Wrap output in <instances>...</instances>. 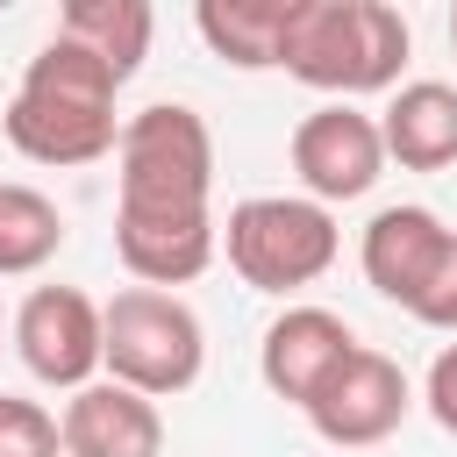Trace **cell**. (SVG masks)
Instances as JSON below:
<instances>
[{"label":"cell","instance_id":"1","mask_svg":"<svg viewBox=\"0 0 457 457\" xmlns=\"http://www.w3.org/2000/svg\"><path fill=\"white\" fill-rule=\"evenodd\" d=\"M114 250L136 286H186L214 264V136L186 100H150L114 143Z\"/></svg>","mask_w":457,"mask_h":457},{"label":"cell","instance_id":"2","mask_svg":"<svg viewBox=\"0 0 457 457\" xmlns=\"http://www.w3.org/2000/svg\"><path fill=\"white\" fill-rule=\"evenodd\" d=\"M114 93H121V79L93 50L50 36L29 57V71H21V86H14V100L0 114L7 121V143L29 164H100L121 143Z\"/></svg>","mask_w":457,"mask_h":457},{"label":"cell","instance_id":"3","mask_svg":"<svg viewBox=\"0 0 457 457\" xmlns=\"http://www.w3.org/2000/svg\"><path fill=\"white\" fill-rule=\"evenodd\" d=\"M407 21L386 0H300L293 29H286V57L278 71H293L314 93L357 100V93H386L400 86L407 64Z\"/></svg>","mask_w":457,"mask_h":457},{"label":"cell","instance_id":"4","mask_svg":"<svg viewBox=\"0 0 457 457\" xmlns=\"http://www.w3.org/2000/svg\"><path fill=\"white\" fill-rule=\"evenodd\" d=\"M200 364H207V336L179 293L121 286L100 307V371L114 386H129L143 400H171L200 378Z\"/></svg>","mask_w":457,"mask_h":457},{"label":"cell","instance_id":"5","mask_svg":"<svg viewBox=\"0 0 457 457\" xmlns=\"http://www.w3.org/2000/svg\"><path fill=\"white\" fill-rule=\"evenodd\" d=\"M221 250H228V271L250 293H300V286H314L336 264L343 236H336V214L321 200H307V193H257V200L228 207Z\"/></svg>","mask_w":457,"mask_h":457},{"label":"cell","instance_id":"6","mask_svg":"<svg viewBox=\"0 0 457 457\" xmlns=\"http://www.w3.org/2000/svg\"><path fill=\"white\" fill-rule=\"evenodd\" d=\"M407 407H414L407 371H400L386 350L357 343L300 414L314 421V436H321V443H336V450H371V443H386V436L407 421Z\"/></svg>","mask_w":457,"mask_h":457},{"label":"cell","instance_id":"7","mask_svg":"<svg viewBox=\"0 0 457 457\" xmlns=\"http://www.w3.org/2000/svg\"><path fill=\"white\" fill-rule=\"evenodd\" d=\"M293 171L307 186V200L336 207V200H364L386 171V143H378V114L328 100L314 114H300L293 129Z\"/></svg>","mask_w":457,"mask_h":457},{"label":"cell","instance_id":"8","mask_svg":"<svg viewBox=\"0 0 457 457\" xmlns=\"http://www.w3.org/2000/svg\"><path fill=\"white\" fill-rule=\"evenodd\" d=\"M14 350L43 386L79 393L100 371V307L79 286H36L14 314Z\"/></svg>","mask_w":457,"mask_h":457},{"label":"cell","instance_id":"9","mask_svg":"<svg viewBox=\"0 0 457 457\" xmlns=\"http://www.w3.org/2000/svg\"><path fill=\"white\" fill-rule=\"evenodd\" d=\"M350 350H357V336H350L343 314H328V307H286V314L264 328V343H257V371H264V386H271L278 400L307 407Z\"/></svg>","mask_w":457,"mask_h":457},{"label":"cell","instance_id":"10","mask_svg":"<svg viewBox=\"0 0 457 457\" xmlns=\"http://www.w3.org/2000/svg\"><path fill=\"white\" fill-rule=\"evenodd\" d=\"M57 436H64V457H164V414L157 400L114 386V378H93L64 400L57 414Z\"/></svg>","mask_w":457,"mask_h":457},{"label":"cell","instance_id":"11","mask_svg":"<svg viewBox=\"0 0 457 457\" xmlns=\"http://www.w3.org/2000/svg\"><path fill=\"white\" fill-rule=\"evenodd\" d=\"M378 143H386V164H400V171L457 164V86H443V79L400 86L378 114Z\"/></svg>","mask_w":457,"mask_h":457},{"label":"cell","instance_id":"12","mask_svg":"<svg viewBox=\"0 0 457 457\" xmlns=\"http://www.w3.org/2000/svg\"><path fill=\"white\" fill-rule=\"evenodd\" d=\"M443 214H428V207H378L371 214V228H364V243H357V264H364V278H371V293H386L393 307H407V293H414V278L428 271V257L443 250Z\"/></svg>","mask_w":457,"mask_h":457},{"label":"cell","instance_id":"13","mask_svg":"<svg viewBox=\"0 0 457 457\" xmlns=\"http://www.w3.org/2000/svg\"><path fill=\"white\" fill-rule=\"evenodd\" d=\"M293 7L300 0H200L193 7V29L200 43L236 64V71H271L286 57V29H293Z\"/></svg>","mask_w":457,"mask_h":457},{"label":"cell","instance_id":"14","mask_svg":"<svg viewBox=\"0 0 457 457\" xmlns=\"http://www.w3.org/2000/svg\"><path fill=\"white\" fill-rule=\"evenodd\" d=\"M57 36L79 43V50H93V57L129 86V79L143 71V57H150L157 14H150V0H71V7L57 14Z\"/></svg>","mask_w":457,"mask_h":457},{"label":"cell","instance_id":"15","mask_svg":"<svg viewBox=\"0 0 457 457\" xmlns=\"http://www.w3.org/2000/svg\"><path fill=\"white\" fill-rule=\"evenodd\" d=\"M64 250V214L36 186H0V278H29Z\"/></svg>","mask_w":457,"mask_h":457},{"label":"cell","instance_id":"16","mask_svg":"<svg viewBox=\"0 0 457 457\" xmlns=\"http://www.w3.org/2000/svg\"><path fill=\"white\" fill-rule=\"evenodd\" d=\"M407 314L421 321V328H443V336H457V228L443 236V250L428 257V271L414 278V293H407Z\"/></svg>","mask_w":457,"mask_h":457},{"label":"cell","instance_id":"17","mask_svg":"<svg viewBox=\"0 0 457 457\" xmlns=\"http://www.w3.org/2000/svg\"><path fill=\"white\" fill-rule=\"evenodd\" d=\"M64 436H57V414L36 407V400H14L0 393V457H57Z\"/></svg>","mask_w":457,"mask_h":457},{"label":"cell","instance_id":"18","mask_svg":"<svg viewBox=\"0 0 457 457\" xmlns=\"http://www.w3.org/2000/svg\"><path fill=\"white\" fill-rule=\"evenodd\" d=\"M421 400H428L436 428H450V436H457V343H443V350H436V364H428V386H421Z\"/></svg>","mask_w":457,"mask_h":457},{"label":"cell","instance_id":"19","mask_svg":"<svg viewBox=\"0 0 457 457\" xmlns=\"http://www.w3.org/2000/svg\"><path fill=\"white\" fill-rule=\"evenodd\" d=\"M450 50H457V7H450Z\"/></svg>","mask_w":457,"mask_h":457}]
</instances>
